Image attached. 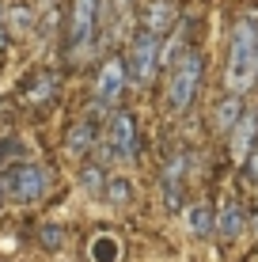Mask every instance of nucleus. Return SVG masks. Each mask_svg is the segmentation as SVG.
<instances>
[{
	"mask_svg": "<svg viewBox=\"0 0 258 262\" xmlns=\"http://www.w3.org/2000/svg\"><path fill=\"white\" fill-rule=\"evenodd\" d=\"M186 224H190L194 236H213V228H217V213H213V205H205V202H194L190 209H186Z\"/></svg>",
	"mask_w": 258,
	"mask_h": 262,
	"instance_id": "obj_15",
	"label": "nucleus"
},
{
	"mask_svg": "<svg viewBox=\"0 0 258 262\" xmlns=\"http://www.w3.org/2000/svg\"><path fill=\"white\" fill-rule=\"evenodd\" d=\"M182 171H186V156H175L163 171V202L167 209H182Z\"/></svg>",
	"mask_w": 258,
	"mask_h": 262,
	"instance_id": "obj_9",
	"label": "nucleus"
},
{
	"mask_svg": "<svg viewBox=\"0 0 258 262\" xmlns=\"http://www.w3.org/2000/svg\"><path fill=\"white\" fill-rule=\"evenodd\" d=\"M80 186H84L87 194H103V171L95 164H84L80 167Z\"/></svg>",
	"mask_w": 258,
	"mask_h": 262,
	"instance_id": "obj_18",
	"label": "nucleus"
},
{
	"mask_svg": "<svg viewBox=\"0 0 258 262\" xmlns=\"http://www.w3.org/2000/svg\"><path fill=\"white\" fill-rule=\"evenodd\" d=\"M0 209H4V183H0Z\"/></svg>",
	"mask_w": 258,
	"mask_h": 262,
	"instance_id": "obj_25",
	"label": "nucleus"
},
{
	"mask_svg": "<svg viewBox=\"0 0 258 262\" xmlns=\"http://www.w3.org/2000/svg\"><path fill=\"white\" fill-rule=\"evenodd\" d=\"M42 4H57V0H42Z\"/></svg>",
	"mask_w": 258,
	"mask_h": 262,
	"instance_id": "obj_26",
	"label": "nucleus"
},
{
	"mask_svg": "<svg viewBox=\"0 0 258 262\" xmlns=\"http://www.w3.org/2000/svg\"><path fill=\"white\" fill-rule=\"evenodd\" d=\"M4 27H8V19H4V8H0V50H4V42H8V34H4Z\"/></svg>",
	"mask_w": 258,
	"mask_h": 262,
	"instance_id": "obj_23",
	"label": "nucleus"
},
{
	"mask_svg": "<svg viewBox=\"0 0 258 262\" xmlns=\"http://www.w3.org/2000/svg\"><path fill=\"white\" fill-rule=\"evenodd\" d=\"M224 84L236 95H247L258 88V27L251 19H236V27H232Z\"/></svg>",
	"mask_w": 258,
	"mask_h": 262,
	"instance_id": "obj_1",
	"label": "nucleus"
},
{
	"mask_svg": "<svg viewBox=\"0 0 258 262\" xmlns=\"http://www.w3.org/2000/svg\"><path fill=\"white\" fill-rule=\"evenodd\" d=\"M61 236H65V232H61V228H57V224H42V247H50V251H57V247H61V243H65V239H61Z\"/></svg>",
	"mask_w": 258,
	"mask_h": 262,
	"instance_id": "obj_20",
	"label": "nucleus"
},
{
	"mask_svg": "<svg viewBox=\"0 0 258 262\" xmlns=\"http://www.w3.org/2000/svg\"><path fill=\"white\" fill-rule=\"evenodd\" d=\"M110 148L118 160H133L137 156V122H133L129 111H114L110 114Z\"/></svg>",
	"mask_w": 258,
	"mask_h": 262,
	"instance_id": "obj_7",
	"label": "nucleus"
},
{
	"mask_svg": "<svg viewBox=\"0 0 258 262\" xmlns=\"http://www.w3.org/2000/svg\"><path fill=\"white\" fill-rule=\"evenodd\" d=\"M103 194L110 198L114 205H129V202H133V190H129V183H126L122 175H110V179H106V183H103Z\"/></svg>",
	"mask_w": 258,
	"mask_h": 262,
	"instance_id": "obj_17",
	"label": "nucleus"
},
{
	"mask_svg": "<svg viewBox=\"0 0 258 262\" xmlns=\"http://www.w3.org/2000/svg\"><path fill=\"white\" fill-rule=\"evenodd\" d=\"M243 95H236V92H228L224 99H220L217 106H213V129H220V133H228L232 125L243 118Z\"/></svg>",
	"mask_w": 258,
	"mask_h": 262,
	"instance_id": "obj_10",
	"label": "nucleus"
},
{
	"mask_svg": "<svg viewBox=\"0 0 258 262\" xmlns=\"http://www.w3.org/2000/svg\"><path fill=\"white\" fill-rule=\"evenodd\" d=\"M228 141H232V144H228V148H232V156L243 164L247 152H251L254 141H258V114H254V111H243V118L228 129Z\"/></svg>",
	"mask_w": 258,
	"mask_h": 262,
	"instance_id": "obj_8",
	"label": "nucleus"
},
{
	"mask_svg": "<svg viewBox=\"0 0 258 262\" xmlns=\"http://www.w3.org/2000/svg\"><path fill=\"white\" fill-rule=\"evenodd\" d=\"M243 175H247V183H258V141H254V148L247 152V160H243Z\"/></svg>",
	"mask_w": 258,
	"mask_h": 262,
	"instance_id": "obj_21",
	"label": "nucleus"
},
{
	"mask_svg": "<svg viewBox=\"0 0 258 262\" xmlns=\"http://www.w3.org/2000/svg\"><path fill=\"white\" fill-rule=\"evenodd\" d=\"M205 80V61H201V50L186 46V53L171 65L167 72V106L171 114H186L198 99V88Z\"/></svg>",
	"mask_w": 258,
	"mask_h": 262,
	"instance_id": "obj_2",
	"label": "nucleus"
},
{
	"mask_svg": "<svg viewBox=\"0 0 258 262\" xmlns=\"http://www.w3.org/2000/svg\"><path fill=\"white\" fill-rule=\"evenodd\" d=\"M4 194L8 198H15V202H38L42 194H46V186H50V171L42 167V164H12L4 171Z\"/></svg>",
	"mask_w": 258,
	"mask_h": 262,
	"instance_id": "obj_4",
	"label": "nucleus"
},
{
	"mask_svg": "<svg viewBox=\"0 0 258 262\" xmlns=\"http://www.w3.org/2000/svg\"><path fill=\"white\" fill-rule=\"evenodd\" d=\"M95 137H99V133H95V122H91V118H87V122H76L73 129L65 133V148L73 152V156H87V152L99 144Z\"/></svg>",
	"mask_w": 258,
	"mask_h": 262,
	"instance_id": "obj_13",
	"label": "nucleus"
},
{
	"mask_svg": "<svg viewBox=\"0 0 258 262\" xmlns=\"http://www.w3.org/2000/svg\"><path fill=\"white\" fill-rule=\"evenodd\" d=\"M15 152H19V141H4V144H0V160L15 156Z\"/></svg>",
	"mask_w": 258,
	"mask_h": 262,
	"instance_id": "obj_22",
	"label": "nucleus"
},
{
	"mask_svg": "<svg viewBox=\"0 0 258 262\" xmlns=\"http://www.w3.org/2000/svg\"><path fill=\"white\" fill-rule=\"evenodd\" d=\"M31 23H34L31 8H12V12H8V27H12V31H31Z\"/></svg>",
	"mask_w": 258,
	"mask_h": 262,
	"instance_id": "obj_19",
	"label": "nucleus"
},
{
	"mask_svg": "<svg viewBox=\"0 0 258 262\" xmlns=\"http://www.w3.org/2000/svg\"><path fill=\"white\" fill-rule=\"evenodd\" d=\"M251 228H254V236H258V213L251 216Z\"/></svg>",
	"mask_w": 258,
	"mask_h": 262,
	"instance_id": "obj_24",
	"label": "nucleus"
},
{
	"mask_svg": "<svg viewBox=\"0 0 258 262\" xmlns=\"http://www.w3.org/2000/svg\"><path fill=\"white\" fill-rule=\"evenodd\" d=\"M126 84H129L126 61L110 57V61H103V69H99V80H95V95H99V103H103V106H114V103L122 99V92H126Z\"/></svg>",
	"mask_w": 258,
	"mask_h": 262,
	"instance_id": "obj_6",
	"label": "nucleus"
},
{
	"mask_svg": "<svg viewBox=\"0 0 258 262\" xmlns=\"http://www.w3.org/2000/svg\"><path fill=\"white\" fill-rule=\"evenodd\" d=\"M118 239L110 236V232H99V236L91 239V247H87V255H91V262H114L118 258Z\"/></svg>",
	"mask_w": 258,
	"mask_h": 262,
	"instance_id": "obj_16",
	"label": "nucleus"
},
{
	"mask_svg": "<svg viewBox=\"0 0 258 262\" xmlns=\"http://www.w3.org/2000/svg\"><path fill=\"white\" fill-rule=\"evenodd\" d=\"M175 27V4L171 0H152V4L145 8V31L152 34H163Z\"/></svg>",
	"mask_w": 258,
	"mask_h": 262,
	"instance_id": "obj_14",
	"label": "nucleus"
},
{
	"mask_svg": "<svg viewBox=\"0 0 258 262\" xmlns=\"http://www.w3.org/2000/svg\"><path fill=\"white\" fill-rule=\"evenodd\" d=\"M53 99H57V76H53V72H38V76L23 88V103H31V106H46Z\"/></svg>",
	"mask_w": 258,
	"mask_h": 262,
	"instance_id": "obj_11",
	"label": "nucleus"
},
{
	"mask_svg": "<svg viewBox=\"0 0 258 262\" xmlns=\"http://www.w3.org/2000/svg\"><path fill=\"white\" fill-rule=\"evenodd\" d=\"M243 224H247V216H243V205L239 202H224L220 205V213H217V236L220 239H236L239 232H243Z\"/></svg>",
	"mask_w": 258,
	"mask_h": 262,
	"instance_id": "obj_12",
	"label": "nucleus"
},
{
	"mask_svg": "<svg viewBox=\"0 0 258 262\" xmlns=\"http://www.w3.org/2000/svg\"><path fill=\"white\" fill-rule=\"evenodd\" d=\"M99 8L103 0H73V12H68V57L80 61L95 42V31H99Z\"/></svg>",
	"mask_w": 258,
	"mask_h": 262,
	"instance_id": "obj_3",
	"label": "nucleus"
},
{
	"mask_svg": "<svg viewBox=\"0 0 258 262\" xmlns=\"http://www.w3.org/2000/svg\"><path fill=\"white\" fill-rule=\"evenodd\" d=\"M159 69V34L152 31H140L129 46V57H126V72L133 84H148Z\"/></svg>",
	"mask_w": 258,
	"mask_h": 262,
	"instance_id": "obj_5",
	"label": "nucleus"
}]
</instances>
